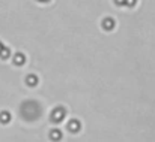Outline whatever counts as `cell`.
<instances>
[{"mask_svg":"<svg viewBox=\"0 0 155 142\" xmlns=\"http://www.w3.org/2000/svg\"><path fill=\"white\" fill-rule=\"evenodd\" d=\"M63 115H65V111L62 109V108H57L54 112H53V121H62V118H63Z\"/></svg>","mask_w":155,"mask_h":142,"instance_id":"cell-1","label":"cell"},{"mask_svg":"<svg viewBox=\"0 0 155 142\" xmlns=\"http://www.w3.org/2000/svg\"><path fill=\"white\" fill-rule=\"evenodd\" d=\"M9 120H11V115H9L8 112H2V114H0V121H2V123H8Z\"/></svg>","mask_w":155,"mask_h":142,"instance_id":"cell-2","label":"cell"},{"mask_svg":"<svg viewBox=\"0 0 155 142\" xmlns=\"http://www.w3.org/2000/svg\"><path fill=\"white\" fill-rule=\"evenodd\" d=\"M78 127H80L78 121H72V123H69V124H68V129H71L72 132H77V130H78Z\"/></svg>","mask_w":155,"mask_h":142,"instance_id":"cell-3","label":"cell"},{"mask_svg":"<svg viewBox=\"0 0 155 142\" xmlns=\"http://www.w3.org/2000/svg\"><path fill=\"white\" fill-rule=\"evenodd\" d=\"M62 138V133H60V130H51V139H60Z\"/></svg>","mask_w":155,"mask_h":142,"instance_id":"cell-4","label":"cell"},{"mask_svg":"<svg viewBox=\"0 0 155 142\" xmlns=\"http://www.w3.org/2000/svg\"><path fill=\"white\" fill-rule=\"evenodd\" d=\"M15 63H17V64H23V63H24V57H23L21 54L15 55Z\"/></svg>","mask_w":155,"mask_h":142,"instance_id":"cell-5","label":"cell"},{"mask_svg":"<svg viewBox=\"0 0 155 142\" xmlns=\"http://www.w3.org/2000/svg\"><path fill=\"white\" fill-rule=\"evenodd\" d=\"M0 55H2L3 58H6V57L9 55V49H8V48H3V49L0 51Z\"/></svg>","mask_w":155,"mask_h":142,"instance_id":"cell-6","label":"cell"},{"mask_svg":"<svg viewBox=\"0 0 155 142\" xmlns=\"http://www.w3.org/2000/svg\"><path fill=\"white\" fill-rule=\"evenodd\" d=\"M29 82H30V85H35V82H36V78H35V76H29Z\"/></svg>","mask_w":155,"mask_h":142,"instance_id":"cell-7","label":"cell"},{"mask_svg":"<svg viewBox=\"0 0 155 142\" xmlns=\"http://www.w3.org/2000/svg\"><path fill=\"white\" fill-rule=\"evenodd\" d=\"M0 51H2V44H0Z\"/></svg>","mask_w":155,"mask_h":142,"instance_id":"cell-8","label":"cell"}]
</instances>
